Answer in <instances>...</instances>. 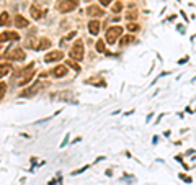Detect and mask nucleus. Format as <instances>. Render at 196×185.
Listing matches in <instances>:
<instances>
[{
  "label": "nucleus",
  "mask_w": 196,
  "mask_h": 185,
  "mask_svg": "<svg viewBox=\"0 0 196 185\" xmlns=\"http://www.w3.org/2000/svg\"><path fill=\"white\" fill-rule=\"evenodd\" d=\"M15 25H17V28H28L29 21L23 17V15H17V18H15Z\"/></svg>",
  "instance_id": "nucleus-13"
},
{
  "label": "nucleus",
  "mask_w": 196,
  "mask_h": 185,
  "mask_svg": "<svg viewBox=\"0 0 196 185\" xmlns=\"http://www.w3.org/2000/svg\"><path fill=\"white\" fill-rule=\"evenodd\" d=\"M54 99H56V100H62V102H70V100H72V92H69V90L59 92Z\"/></svg>",
  "instance_id": "nucleus-14"
},
{
  "label": "nucleus",
  "mask_w": 196,
  "mask_h": 185,
  "mask_svg": "<svg viewBox=\"0 0 196 185\" xmlns=\"http://www.w3.org/2000/svg\"><path fill=\"white\" fill-rule=\"evenodd\" d=\"M111 10H113L115 13H119L123 10V2H115V3L111 5Z\"/></svg>",
  "instance_id": "nucleus-19"
},
{
  "label": "nucleus",
  "mask_w": 196,
  "mask_h": 185,
  "mask_svg": "<svg viewBox=\"0 0 196 185\" xmlns=\"http://www.w3.org/2000/svg\"><path fill=\"white\" fill-rule=\"evenodd\" d=\"M67 141H69V136H65V139H64V141H62V147H64V146H65V144H67Z\"/></svg>",
  "instance_id": "nucleus-29"
},
{
  "label": "nucleus",
  "mask_w": 196,
  "mask_h": 185,
  "mask_svg": "<svg viewBox=\"0 0 196 185\" xmlns=\"http://www.w3.org/2000/svg\"><path fill=\"white\" fill-rule=\"evenodd\" d=\"M127 29H129L131 33H136V31H139V25L137 23H129L127 25Z\"/></svg>",
  "instance_id": "nucleus-23"
},
{
  "label": "nucleus",
  "mask_w": 196,
  "mask_h": 185,
  "mask_svg": "<svg viewBox=\"0 0 196 185\" xmlns=\"http://www.w3.org/2000/svg\"><path fill=\"white\" fill-rule=\"evenodd\" d=\"M5 93H7V84L5 82H0V100L3 99Z\"/></svg>",
  "instance_id": "nucleus-22"
},
{
  "label": "nucleus",
  "mask_w": 196,
  "mask_h": 185,
  "mask_svg": "<svg viewBox=\"0 0 196 185\" xmlns=\"http://www.w3.org/2000/svg\"><path fill=\"white\" fill-rule=\"evenodd\" d=\"M67 72H69L67 66H57V67H54V70H52V75L59 79V77H65Z\"/></svg>",
  "instance_id": "nucleus-10"
},
{
  "label": "nucleus",
  "mask_w": 196,
  "mask_h": 185,
  "mask_svg": "<svg viewBox=\"0 0 196 185\" xmlns=\"http://www.w3.org/2000/svg\"><path fill=\"white\" fill-rule=\"evenodd\" d=\"M123 35V26H111L108 31H106V43L110 44H115L116 40Z\"/></svg>",
  "instance_id": "nucleus-4"
},
{
  "label": "nucleus",
  "mask_w": 196,
  "mask_h": 185,
  "mask_svg": "<svg viewBox=\"0 0 196 185\" xmlns=\"http://www.w3.org/2000/svg\"><path fill=\"white\" fill-rule=\"evenodd\" d=\"M126 17L129 18V20H134V18L137 17V13H136V12H129V13H127V15H126Z\"/></svg>",
  "instance_id": "nucleus-27"
},
{
  "label": "nucleus",
  "mask_w": 196,
  "mask_h": 185,
  "mask_svg": "<svg viewBox=\"0 0 196 185\" xmlns=\"http://www.w3.org/2000/svg\"><path fill=\"white\" fill-rule=\"evenodd\" d=\"M35 74H36V66H35V62H31V64H28V66H26V67H25V69L21 70V72H20L17 84H18L20 87L26 85L28 82H31V80H33V77H35Z\"/></svg>",
  "instance_id": "nucleus-1"
},
{
  "label": "nucleus",
  "mask_w": 196,
  "mask_h": 185,
  "mask_svg": "<svg viewBox=\"0 0 196 185\" xmlns=\"http://www.w3.org/2000/svg\"><path fill=\"white\" fill-rule=\"evenodd\" d=\"M65 66H69V67H72V69H74L75 72H80V66H79V64L75 62V61H72V59H69Z\"/></svg>",
  "instance_id": "nucleus-18"
},
{
  "label": "nucleus",
  "mask_w": 196,
  "mask_h": 185,
  "mask_svg": "<svg viewBox=\"0 0 196 185\" xmlns=\"http://www.w3.org/2000/svg\"><path fill=\"white\" fill-rule=\"evenodd\" d=\"M83 54H85V49H83V41L77 40L74 44H72V48H70V59L75 61V62H80L82 59L85 58Z\"/></svg>",
  "instance_id": "nucleus-2"
},
{
  "label": "nucleus",
  "mask_w": 196,
  "mask_h": 185,
  "mask_svg": "<svg viewBox=\"0 0 196 185\" xmlns=\"http://www.w3.org/2000/svg\"><path fill=\"white\" fill-rule=\"evenodd\" d=\"M95 49H97L98 52H105V41L98 40V41H97V44H95Z\"/></svg>",
  "instance_id": "nucleus-21"
},
{
  "label": "nucleus",
  "mask_w": 196,
  "mask_h": 185,
  "mask_svg": "<svg viewBox=\"0 0 196 185\" xmlns=\"http://www.w3.org/2000/svg\"><path fill=\"white\" fill-rule=\"evenodd\" d=\"M10 70H12V66H10L8 62H0V79L5 77Z\"/></svg>",
  "instance_id": "nucleus-16"
},
{
  "label": "nucleus",
  "mask_w": 196,
  "mask_h": 185,
  "mask_svg": "<svg viewBox=\"0 0 196 185\" xmlns=\"http://www.w3.org/2000/svg\"><path fill=\"white\" fill-rule=\"evenodd\" d=\"M181 179H183L185 182H188V184H191V179H190V177H185V175H181Z\"/></svg>",
  "instance_id": "nucleus-28"
},
{
  "label": "nucleus",
  "mask_w": 196,
  "mask_h": 185,
  "mask_svg": "<svg viewBox=\"0 0 196 185\" xmlns=\"http://www.w3.org/2000/svg\"><path fill=\"white\" fill-rule=\"evenodd\" d=\"M87 15H90V17H93V18H100V17L105 15V10L98 5H90L87 8Z\"/></svg>",
  "instance_id": "nucleus-7"
},
{
  "label": "nucleus",
  "mask_w": 196,
  "mask_h": 185,
  "mask_svg": "<svg viewBox=\"0 0 196 185\" xmlns=\"http://www.w3.org/2000/svg\"><path fill=\"white\" fill-rule=\"evenodd\" d=\"M18 40H20V35L17 31H7V33L0 35V43H3V41H18Z\"/></svg>",
  "instance_id": "nucleus-9"
},
{
  "label": "nucleus",
  "mask_w": 196,
  "mask_h": 185,
  "mask_svg": "<svg viewBox=\"0 0 196 185\" xmlns=\"http://www.w3.org/2000/svg\"><path fill=\"white\" fill-rule=\"evenodd\" d=\"M7 58L10 59V61H17V62H20V61H25L26 54H25V51L21 49V48H15V49H12V51L7 54Z\"/></svg>",
  "instance_id": "nucleus-5"
},
{
  "label": "nucleus",
  "mask_w": 196,
  "mask_h": 185,
  "mask_svg": "<svg viewBox=\"0 0 196 185\" xmlns=\"http://www.w3.org/2000/svg\"><path fill=\"white\" fill-rule=\"evenodd\" d=\"M88 31H90V35H98L100 33V21L98 20L88 21Z\"/></svg>",
  "instance_id": "nucleus-12"
},
{
  "label": "nucleus",
  "mask_w": 196,
  "mask_h": 185,
  "mask_svg": "<svg viewBox=\"0 0 196 185\" xmlns=\"http://www.w3.org/2000/svg\"><path fill=\"white\" fill-rule=\"evenodd\" d=\"M41 88H43V80H36L35 85L29 87V88H26V90L21 93V97H31V95H35L36 92H39Z\"/></svg>",
  "instance_id": "nucleus-8"
},
{
  "label": "nucleus",
  "mask_w": 196,
  "mask_h": 185,
  "mask_svg": "<svg viewBox=\"0 0 196 185\" xmlns=\"http://www.w3.org/2000/svg\"><path fill=\"white\" fill-rule=\"evenodd\" d=\"M111 2H113V0H100L101 7H108V5H111Z\"/></svg>",
  "instance_id": "nucleus-26"
},
{
  "label": "nucleus",
  "mask_w": 196,
  "mask_h": 185,
  "mask_svg": "<svg viewBox=\"0 0 196 185\" xmlns=\"http://www.w3.org/2000/svg\"><path fill=\"white\" fill-rule=\"evenodd\" d=\"M29 13L33 15L35 20H41V15H43V10H41L38 5H31L29 7Z\"/></svg>",
  "instance_id": "nucleus-15"
},
{
  "label": "nucleus",
  "mask_w": 196,
  "mask_h": 185,
  "mask_svg": "<svg viewBox=\"0 0 196 185\" xmlns=\"http://www.w3.org/2000/svg\"><path fill=\"white\" fill-rule=\"evenodd\" d=\"M8 21H10V15L7 12L0 13V26H5V25H8Z\"/></svg>",
  "instance_id": "nucleus-17"
},
{
  "label": "nucleus",
  "mask_w": 196,
  "mask_h": 185,
  "mask_svg": "<svg viewBox=\"0 0 196 185\" xmlns=\"http://www.w3.org/2000/svg\"><path fill=\"white\" fill-rule=\"evenodd\" d=\"M25 46H26V48H35V49H36V43H35V40H28Z\"/></svg>",
  "instance_id": "nucleus-24"
},
{
  "label": "nucleus",
  "mask_w": 196,
  "mask_h": 185,
  "mask_svg": "<svg viewBox=\"0 0 196 185\" xmlns=\"http://www.w3.org/2000/svg\"><path fill=\"white\" fill-rule=\"evenodd\" d=\"M64 58L62 51H51L44 56V62H59Z\"/></svg>",
  "instance_id": "nucleus-6"
},
{
  "label": "nucleus",
  "mask_w": 196,
  "mask_h": 185,
  "mask_svg": "<svg viewBox=\"0 0 196 185\" xmlns=\"http://www.w3.org/2000/svg\"><path fill=\"white\" fill-rule=\"evenodd\" d=\"M80 3V0H59L57 3V10L61 13H69L72 10H75Z\"/></svg>",
  "instance_id": "nucleus-3"
},
{
  "label": "nucleus",
  "mask_w": 196,
  "mask_h": 185,
  "mask_svg": "<svg viewBox=\"0 0 196 185\" xmlns=\"http://www.w3.org/2000/svg\"><path fill=\"white\" fill-rule=\"evenodd\" d=\"M51 44H52L51 40H47V38H41L39 43L36 44V49H38V51H46V49L51 48Z\"/></svg>",
  "instance_id": "nucleus-11"
},
{
  "label": "nucleus",
  "mask_w": 196,
  "mask_h": 185,
  "mask_svg": "<svg viewBox=\"0 0 196 185\" xmlns=\"http://www.w3.org/2000/svg\"><path fill=\"white\" fill-rule=\"evenodd\" d=\"M134 41V36H131V35H127V36H124L121 40V46H127L129 43H133Z\"/></svg>",
  "instance_id": "nucleus-20"
},
{
  "label": "nucleus",
  "mask_w": 196,
  "mask_h": 185,
  "mask_svg": "<svg viewBox=\"0 0 196 185\" xmlns=\"http://www.w3.org/2000/svg\"><path fill=\"white\" fill-rule=\"evenodd\" d=\"M75 35H77V31H72V33H69V35H67L65 38H64V41H69V40H72V38H74Z\"/></svg>",
  "instance_id": "nucleus-25"
}]
</instances>
